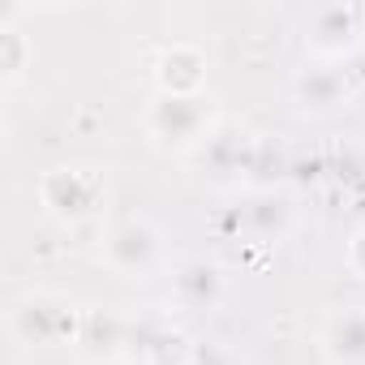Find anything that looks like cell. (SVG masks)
<instances>
[{
	"label": "cell",
	"instance_id": "7c38bea8",
	"mask_svg": "<svg viewBox=\"0 0 365 365\" xmlns=\"http://www.w3.org/2000/svg\"><path fill=\"white\" fill-rule=\"evenodd\" d=\"M14 18L18 9H5V18H0V82H5V91H14L35 61V43Z\"/></svg>",
	"mask_w": 365,
	"mask_h": 365
},
{
	"label": "cell",
	"instance_id": "4fadbf2b",
	"mask_svg": "<svg viewBox=\"0 0 365 365\" xmlns=\"http://www.w3.org/2000/svg\"><path fill=\"white\" fill-rule=\"evenodd\" d=\"M245 224L258 241H279L292 228V207L279 194H254L245 207Z\"/></svg>",
	"mask_w": 365,
	"mask_h": 365
},
{
	"label": "cell",
	"instance_id": "30bf717a",
	"mask_svg": "<svg viewBox=\"0 0 365 365\" xmlns=\"http://www.w3.org/2000/svg\"><path fill=\"white\" fill-rule=\"evenodd\" d=\"M318 352L327 365H365V301L339 305L322 318Z\"/></svg>",
	"mask_w": 365,
	"mask_h": 365
},
{
	"label": "cell",
	"instance_id": "9a60e30c",
	"mask_svg": "<svg viewBox=\"0 0 365 365\" xmlns=\"http://www.w3.org/2000/svg\"><path fill=\"white\" fill-rule=\"evenodd\" d=\"M344 262H348V271H352L356 279H365V224L348 237V245H344Z\"/></svg>",
	"mask_w": 365,
	"mask_h": 365
},
{
	"label": "cell",
	"instance_id": "277c9868",
	"mask_svg": "<svg viewBox=\"0 0 365 365\" xmlns=\"http://www.w3.org/2000/svg\"><path fill=\"white\" fill-rule=\"evenodd\" d=\"M99 258L120 279H155L159 271H172L168 267V237L146 215H125L112 228H103Z\"/></svg>",
	"mask_w": 365,
	"mask_h": 365
},
{
	"label": "cell",
	"instance_id": "5b68a950",
	"mask_svg": "<svg viewBox=\"0 0 365 365\" xmlns=\"http://www.w3.org/2000/svg\"><path fill=\"white\" fill-rule=\"evenodd\" d=\"M301 43L309 52V61H339L348 65L361 43H365V9L361 5H318L309 9V18L301 22Z\"/></svg>",
	"mask_w": 365,
	"mask_h": 365
},
{
	"label": "cell",
	"instance_id": "7a4b0ae2",
	"mask_svg": "<svg viewBox=\"0 0 365 365\" xmlns=\"http://www.w3.org/2000/svg\"><path fill=\"white\" fill-rule=\"evenodd\" d=\"M108 168L99 163H56L48 168L39 180H35V198H39V211L61 224V228H82V224H95L103 211H108Z\"/></svg>",
	"mask_w": 365,
	"mask_h": 365
},
{
	"label": "cell",
	"instance_id": "8992f818",
	"mask_svg": "<svg viewBox=\"0 0 365 365\" xmlns=\"http://www.w3.org/2000/svg\"><path fill=\"white\" fill-rule=\"evenodd\" d=\"M352 95H356V78L339 61H305L292 78V103L301 116H314V120L344 112Z\"/></svg>",
	"mask_w": 365,
	"mask_h": 365
},
{
	"label": "cell",
	"instance_id": "52a82bcc",
	"mask_svg": "<svg viewBox=\"0 0 365 365\" xmlns=\"http://www.w3.org/2000/svg\"><path fill=\"white\" fill-rule=\"evenodd\" d=\"M194 339L180 331L168 314H129V344L125 361L129 365H185Z\"/></svg>",
	"mask_w": 365,
	"mask_h": 365
},
{
	"label": "cell",
	"instance_id": "ba28073f",
	"mask_svg": "<svg viewBox=\"0 0 365 365\" xmlns=\"http://www.w3.org/2000/svg\"><path fill=\"white\" fill-rule=\"evenodd\" d=\"M150 78H155V91H159V95H207L211 56H207L202 43L172 39V43H163V48L155 52Z\"/></svg>",
	"mask_w": 365,
	"mask_h": 365
},
{
	"label": "cell",
	"instance_id": "8fae6325",
	"mask_svg": "<svg viewBox=\"0 0 365 365\" xmlns=\"http://www.w3.org/2000/svg\"><path fill=\"white\" fill-rule=\"evenodd\" d=\"M125 344H129V314H120L116 305H86L82 309L73 352H82L86 361H125Z\"/></svg>",
	"mask_w": 365,
	"mask_h": 365
},
{
	"label": "cell",
	"instance_id": "6da1fadb",
	"mask_svg": "<svg viewBox=\"0 0 365 365\" xmlns=\"http://www.w3.org/2000/svg\"><path fill=\"white\" fill-rule=\"evenodd\" d=\"M220 108L207 95H159L150 91L142 103V138L159 155H198L220 133Z\"/></svg>",
	"mask_w": 365,
	"mask_h": 365
},
{
	"label": "cell",
	"instance_id": "9c48e42d",
	"mask_svg": "<svg viewBox=\"0 0 365 365\" xmlns=\"http://www.w3.org/2000/svg\"><path fill=\"white\" fill-rule=\"evenodd\" d=\"M168 288H172V305L176 309H190V314H211L224 305L228 297V275L215 258H180L168 271Z\"/></svg>",
	"mask_w": 365,
	"mask_h": 365
},
{
	"label": "cell",
	"instance_id": "5bb4252c",
	"mask_svg": "<svg viewBox=\"0 0 365 365\" xmlns=\"http://www.w3.org/2000/svg\"><path fill=\"white\" fill-rule=\"evenodd\" d=\"M185 365H250L232 339H194Z\"/></svg>",
	"mask_w": 365,
	"mask_h": 365
},
{
	"label": "cell",
	"instance_id": "3957f363",
	"mask_svg": "<svg viewBox=\"0 0 365 365\" xmlns=\"http://www.w3.org/2000/svg\"><path fill=\"white\" fill-rule=\"evenodd\" d=\"M82 305L56 288H26L5 309V331L18 348H73Z\"/></svg>",
	"mask_w": 365,
	"mask_h": 365
}]
</instances>
